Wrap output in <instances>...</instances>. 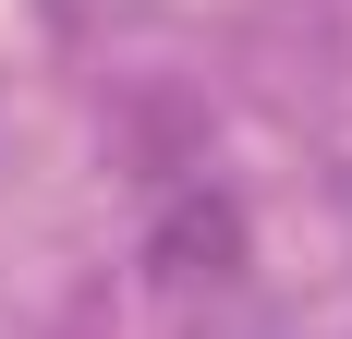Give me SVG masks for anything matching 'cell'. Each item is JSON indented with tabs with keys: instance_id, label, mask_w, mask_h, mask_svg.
Returning a JSON list of instances; mask_svg holds the SVG:
<instances>
[{
	"instance_id": "obj_1",
	"label": "cell",
	"mask_w": 352,
	"mask_h": 339,
	"mask_svg": "<svg viewBox=\"0 0 352 339\" xmlns=\"http://www.w3.org/2000/svg\"><path fill=\"white\" fill-rule=\"evenodd\" d=\"M170 255H207V267H231V218H219V206H182V218H170Z\"/></svg>"
}]
</instances>
